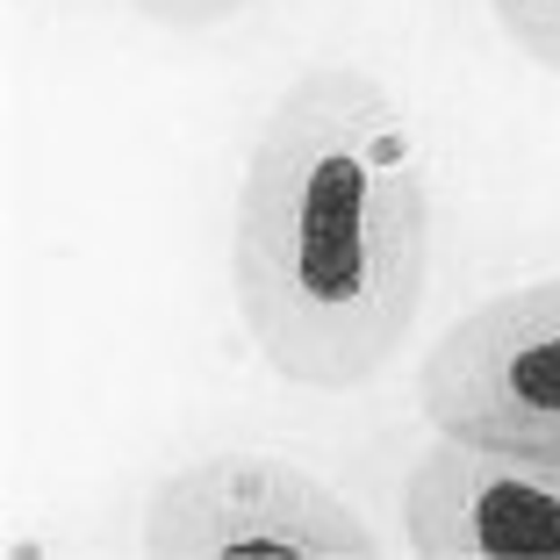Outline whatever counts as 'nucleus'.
<instances>
[{"label": "nucleus", "mask_w": 560, "mask_h": 560, "mask_svg": "<svg viewBox=\"0 0 560 560\" xmlns=\"http://www.w3.org/2000/svg\"><path fill=\"white\" fill-rule=\"evenodd\" d=\"M431 280V195L374 72H302L245 159L231 288L295 388H360L402 352Z\"/></svg>", "instance_id": "nucleus-1"}, {"label": "nucleus", "mask_w": 560, "mask_h": 560, "mask_svg": "<svg viewBox=\"0 0 560 560\" xmlns=\"http://www.w3.org/2000/svg\"><path fill=\"white\" fill-rule=\"evenodd\" d=\"M144 553L159 560H374V525L316 475L266 453L187 460L144 503Z\"/></svg>", "instance_id": "nucleus-2"}, {"label": "nucleus", "mask_w": 560, "mask_h": 560, "mask_svg": "<svg viewBox=\"0 0 560 560\" xmlns=\"http://www.w3.org/2000/svg\"><path fill=\"white\" fill-rule=\"evenodd\" d=\"M431 431L560 460V273L489 295L417 366Z\"/></svg>", "instance_id": "nucleus-3"}, {"label": "nucleus", "mask_w": 560, "mask_h": 560, "mask_svg": "<svg viewBox=\"0 0 560 560\" xmlns=\"http://www.w3.org/2000/svg\"><path fill=\"white\" fill-rule=\"evenodd\" d=\"M417 560H560V460L431 431L402 481Z\"/></svg>", "instance_id": "nucleus-4"}, {"label": "nucleus", "mask_w": 560, "mask_h": 560, "mask_svg": "<svg viewBox=\"0 0 560 560\" xmlns=\"http://www.w3.org/2000/svg\"><path fill=\"white\" fill-rule=\"evenodd\" d=\"M489 15L503 22V36L525 50L532 66L560 72V0H489Z\"/></svg>", "instance_id": "nucleus-5"}, {"label": "nucleus", "mask_w": 560, "mask_h": 560, "mask_svg": "<svg viewBox=\"0 0 560 560\" xmlns=\"http://www.w3.org/2000/svg\"><path fill=\"white\" fill-rule=\"evenodd\" d=\"M144 22H165V30H215V22L245 15L252 0H130Z\"/></svg>", "instance_id": "nucleus-6"}]
</instances>
